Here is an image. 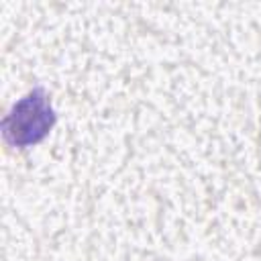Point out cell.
I'll return each mask as SVG.
<instances>
[{
    "instance_id": "1",
    "label": "cell",
    "mask_w": 261,
    "mask_h": 261,
    "mask_svg": "<svg viewBox=\"0 0 261 261\" xmlns=\"http://www.w3.org/2000/svg\"><path fill=\"white\" fill-rule=\"evenodd\" d=\"M53 120L55 114L51 110L47 96L41 90H37L14 104L10 114L4 118L2 128L10 143L31 145L47 135V130L53 126Z\"/></svg>"
}]
</instances>
